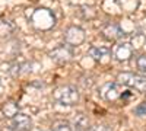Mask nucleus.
<instances>
[{"label": "nucleus", "mask_w": 146, "mask_h": 131, "mask_svg": "<svg viewBox=\"0 0 146 131\" xmlns=\"http://www.w3.org/2000/svg\"><path fill=\"white\" fill-rule=\"evenodd\" d=\"M50 57H51V60H54L57 63H66V61L72 60L73 48L70 45H60L57 48H54L53 51H50Z\"/></svg>", "instance_id": "obj_6"}, {"label": "nucleus", "mask_w": 146, "mask_h": 131, "mask_svg": "<svg viewBox=\"0 0 146 131\" xmlns=\"http://www.w3.org/2000/svg\"><path fill=\"white\" fill-rule=\"evenodd\" d=\"M85 39V34L80 28H76V26H72L66 31V35H64V41L67 45H70L72 48L73 47H78L79 44H82Z\"/></svg>", "instance_id": "obj_7"}, {"label": "nucleus", "mask_w": 146, "mask_h": 131, "mask_svg": "<svg viewBox=\"0 0 146 131\" xmlns=\"http://www.w3.org/2000/svg\"><path fill=\"white\" fill-rule=\"evenodd\" d=\"M3 112H5L6 117L12 118L13 115L18 114V105H16L15 102H7V103L3 106Z\"/></svg>", "instance_id": "obj_15"}, {"label": "nucleus", "mask_w": 146, "mask_h": 131, "mask_svg": "<svg viewBox=\"0 0 146 131\" xmlns=\"http://www.w3.org/2000/svg\"><path fill=\"white\" fill-rule=\"evenodd\" d=\"M28 63H15L12 64V67L9 68V73L12 76H19L22 73H25V71H28Z\"/></svg>", "instance_id": "obj_12"}, {"label": "nucleus", "mask_w": 146, "mask_h": 131, "mask_svg": "<svg viewBox=\"0 0 146 131\" xmlns=\"http://www.w3.org/2000/svg\"><path fill=\"white\" fill-rule=\"evenodd\" d=\"M123 89H121L120 83H107V85L101 89V96L105 99V101H117V99H121V95H123Z\"/></svg>", "instance_id": "obj_5"}, {"label": "nucleus", "mask_w": 146, "mask_h": 131, "mask_svg": "<svg viewBox=\"0 0 146 131\" xmlns=\"http://www.w3.org/2000/svg\"><path fill=\"white\" fill-rule=\"evenodd\" d=\"M135 114L139 115V117L146 115V102H143V103H140V105L136 106V108H135Z\"/></svg>", "instance_id": "obj_17"}, {"label": "nucleus", "mask_w": 146, "mask_h": 131, "mask_svg": "<svg viewBox=\"0 0 146 131\" xmlns=\"http://www.w3.org/2000/svg\"><path fill=\"white\" fill-rule=\"evenodd\" d=\"M136 67L140 73H145L146 74V54H142L136 58Z\"/></svg>", "instance_id": "obj_16"}, {"label": "nucleus", "mask_w": 146, "mask_h": 131, "mask_svg": "<svg viewBox=\"0 0 146 131\" xmlns=\"http://www.w3.org/2000/svg\"><path fill=\"white\" fill-rule=\"evenodd\" d=\"M32 25L38 29H48L54 25V16L47 9H36L31 16Z\"/></svg>", "instance_id": "obj_3"}, {"label": "nucleus", "mask_w": 146, "mask_h": 131, "mask_svg": "<svg viewBox=\"0 0 146 131\" xmlns=\"http://www.w3.org/2000/svg\"><path fill=\"white\" fill-rule=\"evenodd\" d=\"M133 54V47L130 42H120L114 48V57L118 61H126Z\"/></svg>", "instance_id": "obj_8"}, {"label": "nucleus", "mask_w": 146, "mask_h": 131, "mask_svg": "<svg viewBox=\"0 0 146 131\" xmlns=\"http://www.w3.org/2000/svg\"><path fill=\"white\" fill-rule=\"evenodd\" d=\"M110 54V48H107V47H91L89 48V55L92 58H95V60H102L104 57H107Z\"/></svg>", "instance_id": "obj_11"}, {"label": "nucleus", "mask_w": 146, "mask_h": 131, "mask_svg": "<svg viewBox=\"0 0 146 131\" xmlns=\"http://www.w3.org/2000/svg\"><path fill=\"white\" fill-rule=\"evenodd\" d=\"M102 32H104L105 37L110 38V39H118V38L123 37V31H121V28H120L118 25H114V23H110V25H107Z\"/></svg>", "instance_id": "obj_10"}, {"label": "nucleus", "mask_w": 146, "mask_h": 131, "mask_svg": "<svg viewBox=\"0 0 146 131\" xmlns=\"http://www.w3.org/2000/svg\"><path fill=\"white\" fill-rule=\"evenodd\" d=\"M53 98L57 103L63 105V106H72V105H76L80 99L79 96V92L75 86L72 85H66V86H60L56 89Z\"/></svg>", "instance_id": "obj_1"}, {"label": "nucleus", "mask_w": 146, "mask_h": 131, "mask_svg": "<svg viewBox=\"0 0 146 131\" xmlns=\"http://www.w3.org/2000/svg\"><path fill=\"white\" fill-rule=\"evenodd\" d=\"M15 29V25L9 20H0V37H5V35L12 34Z\"/></svg>", "instance_id": "obj_13"}, {"label": "nucleus", "mask_w": 146, "mask_h": 131, "mask_svg": "<svg viewBox=\"0 0 146 131\" xmlns=\"http://www.w3.org/2000/svg\"><path fill=\"white\" fill-rule=\"evenodd\" d=\"M118 83L129 88H133L139 92H146V74H135V73H120L117 77Z\"/></svg>", "instance_id": "obj_2"}, {"label": "nucleus", "mask_w": 146, "mask_h": 131, "mask_svg": "<svg viewBox=\"0 0 146 131\" xmlns=\"http://www.w3.org/2000/svg\"><path fill=\"white\" fill-rule=\"evenodd\" d=\"M88 131H111L108 125H94V127H89Z\"/></svg>", "instance_id": "obj_18"}, {"label": "nucleus", "mask_w": 146, "mask_h": 131, "mask_svg": "<svg viewBox=\"0 0 146 131\" xmlns=\"http://www.w3.org/2000/svg\"><path fill=\"white\" fill-rule=\"evenodd\" d=\"M51 131H73V130H72L70 122L60 120V121L53 122V125H51Z\"/></svg>", "instance_id": "obj_14"}, {"label": "nucleus", "mask_w": 146, "mask_h": 131, "mask_svg": "<svg viewBox=\"0 0 146 131\" xmlns=\"http://www.w3.org/2000/svg\"><path fill=\"white\" fill-rule=\"evenodd\" d=\"M88 127H89V120L83 114H78L72 120V130L73 131H88L89 130Z\"/></svg>", "instance_id": "obj_9"}, {"label": "nucleus", "mask_w": 146, "mask_h": 131, "mask_svg": "<svg viewBox=\"0 0 146 131\" xmlns=\"http://www.w3.org/2000/svg\"><path fill=\"white\" fill-rule=\"evenodd\" d=\"M9 125H10L12 130H15V131H29L31 127H32V121H31V118L27 114L18 112L16 115H13L10 118Z\"/></svg>", "instance_id": "obj_4"}]
</instances>
